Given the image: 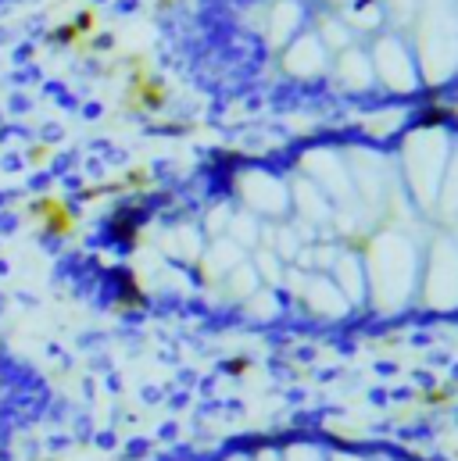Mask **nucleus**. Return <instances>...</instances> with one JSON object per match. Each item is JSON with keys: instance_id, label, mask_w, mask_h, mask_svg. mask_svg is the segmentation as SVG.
Listing matches in <instances>:
<instances>
[{"instance_id": "obj_2", "label": "nucleus", "mask_w": 458, "mask_h": 461, "mask_svg": "<svg viewBox=\"0 0 458 461\" xmlns=\"http://www.w3.org/2000/svg\"><path fill=\"white\" fill-rule=\"evenodd\" d=\"M11 4H22V0H0V11H4V8H11Z\"/></svg>"}, {"instance_id": "obj_1", "label": "nucleus", "mask_w": 458, "mask_h": 461, "mask_svg": "<svg viewBox=\"0 0 458 461\" xmlns=\"http://www.w3.org/2000/svg\"><path fill=\"white\" fill-rule=\"evenodd\" d=\"M54 415L51 379L0 336V461H15Z\"/></svg>"}]
</instances>
